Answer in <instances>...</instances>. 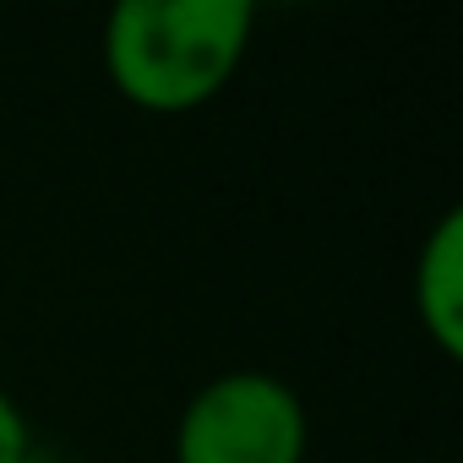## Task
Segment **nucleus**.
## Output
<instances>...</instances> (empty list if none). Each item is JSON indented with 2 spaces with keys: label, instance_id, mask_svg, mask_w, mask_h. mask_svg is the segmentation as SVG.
<instances>
[{
  "label": "nucleus",
  "instance_id": "nucleus-2",
  "mask_svg": "<svg viewBox=\"0 0 463 463\" xmlns=\"http://www.w3.org/2000/svg\"><path fill=\"white\" fill-rule=\"evenodd\" d=\"M311 420L273 371H223L175 420V463H306Z\"/></svg>",
  "mask_w": 463,
  "mask_h": 463
},
{
  "label": "nucleus",
  "instance_id": "nucleus-3",
  "mask_svg": "<svg viewBox=\"0 0 463 463\" xmlns=\"http://www.w3.org/2000/svg\"><path fill=\"white\" fill-rule=\"evenodd\" d=\"M414 311L425 338L458 360L463 354V213L447 207L414 257Z\"/></svg>",
  "mask_w": 463,
  "mask_h": 463
},
{
  "label": "nucleus",
  "instance_id": "nucleus-4",
  "mask_svg": "<svg viewBox=\"0 0 463 463\" xmlns=\"http://www.w3.org/2000/svg\"><path fill=\"white\" fill-rule=\"evenodd\" d=\"M33 436H28V414L17 409V398L0 387V463H28Z\"/></svg>",
  "mask_w": 463,
  "mask_h": 463
},
{
  "label": "nucleus",
  "instance_id": "nucleus-1",
  "mask_svg": "<svg viewBox=\"0 0 463 463\" xmlns=\"http://www.w3.org/2000/svg\"><path fill=\"white\" fill-rule=\"evenodd\" d=\"M251 28V0H126L104 23V71L126 104L185 115L229 88Z\"/></svg>",
  "mask_w": 463,
  "mask_h": 463
}]
</instances>
